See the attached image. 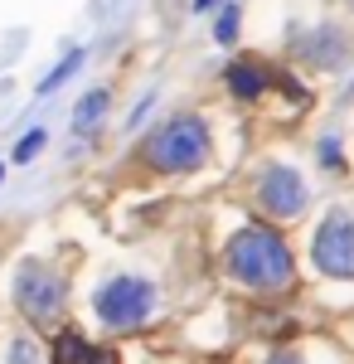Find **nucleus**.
Returning <instances> with one entry per match:
<instances>
[{"label": "nucleus", "instance_id": "nucleus-1", "mask_svg": "<svg viewBox=\"0 0 354 364\" xmlns=\"http://www.w3.org/2000/svg\"><path fill=\"white\" fill-rule=\"evenodd\" d=\"M223 277L233 287H243L247 296H262V301H281L296 291V252L286 243V233L277 224L262 219H247L228 233L223 243Z\"/></svg>", "mask_w": 354, "mask_h": 364}, {"label": "nucleus", "instance_id": "nucleus-2", "mask_svg": "<svg viewBox=\"0 0 354 364\" xmlns=\"http://www.w3.org/2000/svg\"><path fill=\"white\" fill-rule=\"evenodd\" d=\"M209 156H214V136H209V122L199 112L165 117L141 141V166L151 175H194V170L209 166Z\"/></svg>", "mask_w": 354, "mask_h": 364}, {"label": "nucleus", "instance_id": "nucleus-3", "mask_svg": "<svg viewBox=\"0 0 354 364\" xmlns=\"http://www.w3.org/2000/svg\"><path fill=\"white\" fill-rule=\"evenodd\" d=\"M10 296H15V311L34 336H49L63 326L68 316V277L58 272L49 257H25L15 267V282H10Z\"/></svg>", "mask_w": 354, "mask_h": 364}, {"label": "nucleus", "instance_id": "nucleus-4", "mask_svg": "<svg viewBox=\"0 0 354 364\" xmlns=\"http://www.w3.org/2000/svg\"><path fill=\"white\" fill-rule=\"evenodd\" d=\"M156 306H161V291L151 277H136V272H117L107 277L97 291H92V316L97 326L112 331V336H136L156 321Z\"/></svg>", "mask_w": 354, "mask_h": 364}, {"label": "nucleus", "instance_id": "nucleus-5", "mask_svg": "<svg viewBox=\"0 0 354 364\" xmlns=\"http://www.w3.org/2000/svg\"><path fill=\"white\" fill-rule=\"evenodd\" d=\"M252 209L262 214V224H296L311 209V185L291 161H267L252 175Z\"/></svg>", "mask_w": 354, "mask_h": 364}, {"label": "nucleus", "instance_id": "nucleus-6", "mask_svg": "<svg viewBox=\"0 0 354 364\" xmlns=\"http://www.w3.org/2000/svg\"><path fill=\"white\" fill-rule=\"evenodd\" d=\"M311 267L330 282H354V209L330 204L311 228Z\"/></svg>", "mask_w": 354, "mask_h": 364}, {"label": "nucleus", "instance_id": "nucleus-7", "mask_svg": "<svg viewBox=\"0 0 354 364\" xmlns=\"http://www.w3.org/2000/svg\"><path fill=\"white\" fill-rule=\"evenodd\" d=\"M291 54H296V63L316 68V73H340L354 58V39L340 25H311L306 34H296Z\"/></svg>", "mask_w": 354, "mask_h": 364}, {"label": "nucleus", "instance_id": "nucleus-8", "mask_svg": "<svg viewBox=\"0 0 354 364\" xmlns=\"http://www.w3.org/2000/svg\"><path fill=\"white\" fill-rule=\"evenodd\" d=\"M49 364H122V355L112 345H97L87 340L73 326H58L54 340H49Z\"/></svg>", "mask_w": 354, "mask_h": 364}, {"label": "nucleus", "instance_id": "nucleus-9", "mask_svg": "<svg viewBox=\"0 0 354 364\" xmlns=\"http://www.w3.org/2000/svg\"><path fill=\"white\" fill-rule=\"evenodd\" d=\"M223 83H228V92L238 102H262L272 92V63H262V58H252V54H238L223 68Z\"/></svg>", "mask_w": 354, "mask_h": 364}, {"label": "nucleus", "instance_id": "nucleus-10", "mask_svg": "<svg viewBox=\"0 0 354 364\" xmlns=\"http://www.w3.org/2000/svg\"><path fill=\"white\" fill-rule=\"evenodd\" d=\"M107 107H112V92L107 87H87L73 107V136H92L102 122H107Z\"/></svg>", "mask_w": 354, "mask_h": 364}, {"label": "nucleus", "instance_id": "nucleus-11", "mask_svg": "<svg viewBox=\"0 0 354 364\" xmlns=\"http://www.w3.org/2000/svg\"><path fill=\"white\" fill-rule=\"evenodd\" d=\"M5 364H49V350H44L39 336L25 326L20 336H10V345H5Z\"/></svg>", "mask_w": 354, "mask_h": 364}, {"label": "nucleus", "instance_id": "nucleus-12", "mask_svg": "<svg viewBox=\"0 0 354 364\" xmlns=\"http://www.w3.org/2000/svg\"><path fill=\"white\" fill-rule=\"evenodd\" d=\"M316 161H321V170H330V175H345V170H350V161H345V141H340V132H326V136L316 141Z\"/></svg>", "mask_w": 354, "mask_h": 364}, {"label": "nucleus", "instance_id": "nucleus-13", "mask_svg": "<svg viewBox=\"0 0 354 364\" xmlns=\"http://www.w3.org/2000/svg\"><path fill=\"white\" fill-rule=\"evenodd\" d=\"M82 58H87L82 49H68V54L58 58V68H54V73H44V78H39V97H49V92H58V87H63V83H68V78H73V73L82 68Z\"/></svg>", "mask_w": 354, "mask_h": 364}, {"label": "nucleus", "instance_id": "nucleus-14", "mask_svg": "<svg viewBox=\"0 0 354 364\" xmlns=\"http://www.w3.org/2000/svg\"><path fill=\"white\" fill-rule=\"evenodd\" d=\"M238 25H243V5H218V20H214V44L233 49V44H238Z\"/></svg>", "mask_w": 354, "mask_h": 364}, {"label": "nucleus", "instance_id": "nucleus-15", "mask_svg": "<svg viewBox=\"0 0 354 364\" xmlns=\"http://www.w3.org/2000/svg\"><path fill=\"white\" fill-rule=\"evenodd\" d=\"M44 146H49V132H44V127H29L25 136L15 141V151H10V161H15V166H29V161H34V156H39Z\"/></svg>", "mask_w": 354, "mask_h": 364}, {"label": "nucleus", "instance_id": "nucleus-16", "mask_svg": "<svg viewBox=\"0 0 354 364\" xmlns=\"http://www.w3.org/2000/svg\"><path fill=\"white\" fill-rule=\"evenodd\" d=\"M262 364H306V355H301L296 345H272V355Z\"/></svg>", "mask_w": 354, "mask_h": 364}, {"label": "nucleus", "instance_id": "nucleus-17", "mask_svg": "<svg viewBox=\"0 0 354 364\" xmlns=\"http://www.w3.org/2000/svg\"><path fill=\"white\" fill-rule=\"evenodd\" d=\"M151 107H156V92H146V97H141V102H136V112L127 117V127H141V122H146V112H151Z\"/></svg>", "mask_w": 354, "mask_h": 364}, {"label": "nucleus", "instance_id": "nucleus-18", "mask_svg": "<svg viewBox=\"0 0 354 364\" xmlns=\"http://www.w3.org/2000/svg\"><path fill=\"white\" fill-rule=\"evenodd\" d=\"M190 5H194V15H214L218 10V0H190Z\"/></svg>", "mask_w": 354, "mask_h": 364}, {"label": "nucleus", "instance_id": "nucleus-19", "mask_svg": "<svg viewBox=\"0 0 354 364\" xmlns=\"http://www.w3.org/2000/svg\"><path fill=\"white\" fill-rule=\"evenodd\" d=\"M0 180H5V166H0Z\"/></svg>", "mask_w": 354, "mask_h": 364}, {"label": "nucleus", "instance_id": "nucleus-20", "mask_svg": "<svg viewBox=\"0 0 354 364\" xmlns=\"http://www.w3.org/2000/svg\"><path fill=\"white\" fill-rule=\"evenodd\" d=\"M350 10H354V0H350Z\"/></svg>", "mask_w": 354, "mask_h": 364}]
</instances>
